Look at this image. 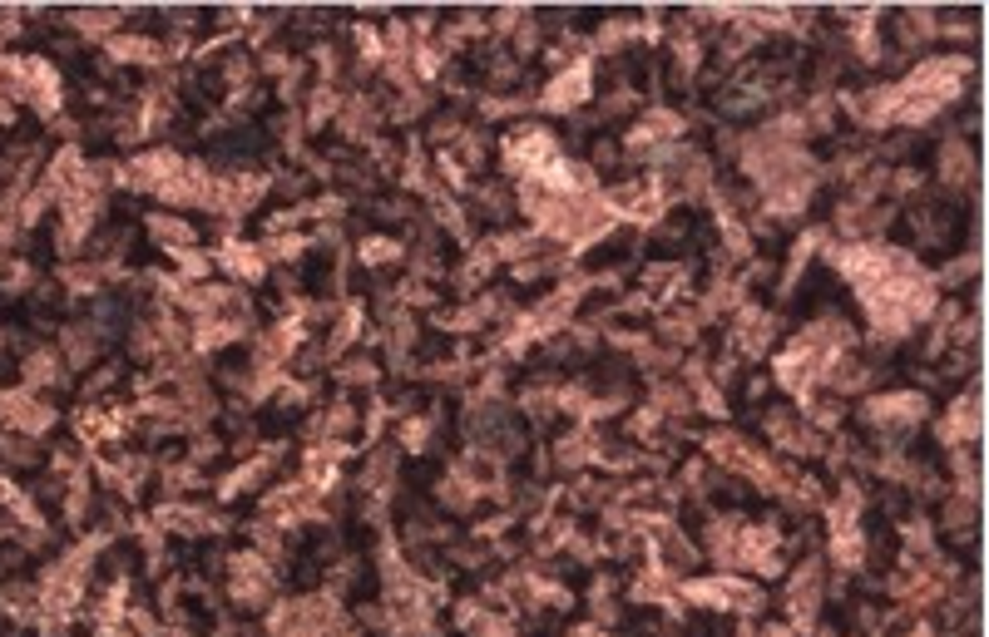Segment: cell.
<instances>
[{
	"instance_id": "cell-1",
	"label": "cell",
	"mask_w": 989,
	"mask_h": 637,
	"mask_svg": "<svg viewBox=\"0 0 989 637\" xmlns=\"http://www.w3.org/2000/svg\"><path fill=\"white\" fill-rule=\"evenodd\" d=\"M836 262L851 272L861 302L871 306L881 332H906L920 312H930V281L915 262H906L900 252L886 248H851L836 252Z\"/></svg>"
},
{
	"instance_id": "cell-2",
	"label": "cell",
	"mask_w": 989,
	"mask_h": 637,
	"mask_svg": "<svg viewBox=\"0 0 989 637\" xmlns=\"http://www.w3.org/2000/svg\"><path fill=\"white\" fill-rule=\"evenodd\" d=\"M832 341H846V332H807V336H797V341H791V351L777 361V376L787 386H797V390L812 386V376H822L826 361H836Z\"/></svg>"
},
{
	"instance_id": "cell-3",
	"label": "cell",
	"mask_w": 989,
	"mask_h": 637,
	"mask_svg": "<svg viewBox=\"0 0 989 637\" xmlns=\"http://www.w3.org/2000/svg\"><path fill=\"white\" fill-rule=\"evenodd\" d=\"M920 410V396H886V406H871L876 420H915Z\"/></svg>"
},
{
	"instance_id": "cell-4",
	"label": "cell",
	"mask_w": 989,
	"mask_h": 637,
	"mask_svg": "<svg viewBox=\"0 0 989 637\" xmlns=\"http://www.w3.org/2000/svg\"><path fill=\"white\" fill-rule=\"evenodd\" d=\"M5 415H10V420H20L26 430H40V425H50V410H45V406H26V396H10V400H5Z\"/></svg>"
},
{
	"instance_id": "cell-5",
	"label": "cell",
	"mask_w": 989,
	"mask_h": 637,
	"mask_svg": "<svg viewBox=\"0 0 989 637\" xmlns=\"http://www.w3.org/2000/svg\"><path fill=\"white\" fill-rule=\"evenodd\" d=\"M974 430H980V406H974V396H970V400H964V406L945 420V440H955V435H974Z\"/></svg>"
},
{
	"instance_id": "cell-6",
	"label": "cell",
	"mask_w": 989,
	"mask_h": 637,
	"mask_svg": "<svg viewBox=\"0 0 989 637\" xmlns=\"http://www.w3.org/2000/svg\"><path fill=\"white\" fill-rule=\"evenodd\" d=\"M584 100V69H574V75L559 80V90H549V104H574Z\"/></svg>"
}]
</instances>
